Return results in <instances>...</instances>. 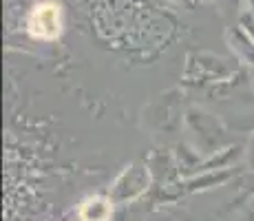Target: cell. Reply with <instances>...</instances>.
I'll return each instance as SVG.
<instances>
[{
	"mask_svg": "<svg viewBox=\"0 0 254 221\" xmlns=\"http://www.w3.org/2000/svg\"><path fill=\"white\" fill-rule=\"evenodd\" d=\"M109 217H111V204L102 197L86 199L80 208L82 221H109Z\"/></svg>",
	"mask_w": 254,
	"mask_h": 221,
	"instance_id": "7a4b0ae2",
	"label": "cell"
},
{
	"mask_svg": "<svg viewBox=\"0 0 254 221\" xmlns=\"http://www.w3.org/2000/svg\"><path fill=\"white\" fill-rule=\"evenodd\" d=\"M29 33L36 40H56L62 31V11L56 2H42L33 7L29 16Z\"/></svg>",
	"mask_w": 254,
	"mask_h": 221,
	"instance_id": "6da1fadb",
	"label": "cell"
}]
</instances>
